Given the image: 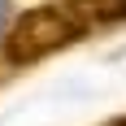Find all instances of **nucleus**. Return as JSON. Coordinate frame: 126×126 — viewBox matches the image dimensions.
I'll return each instance as SVG.
<instances>
[{
    "label": "nucleus",
    "mask_w": 126,
    "mask_h": 126,
    "mask_svg": "<svg viewBox=\"0 0 126 126\" xmlns=\"http://www.w3.org/2000/svg\"><path fill=\"white\" fill-rule=\"evenodd\" d=\"M104 0H48L26 9L4 35V61L9 65H35L52 52L70 48L87 31L104 26Z\"/></svg>",
    "instance_id": "f257e3e1"
},
{
    "label": "nucleus",
    "mask_w": 126,
    "mask_h": 126,
    "mask_svg": "<svg viewBox=\"0 0 126 126\" xmlns=\"http://www.w3.org/2000/svg\"><path fill=\"white\" fill-rule=\"evenodd\" d=\"M109 126H126V117H117V122H109Z\"/></svg>",
    "instance_id": "f03ea898"
}]
</instances>
